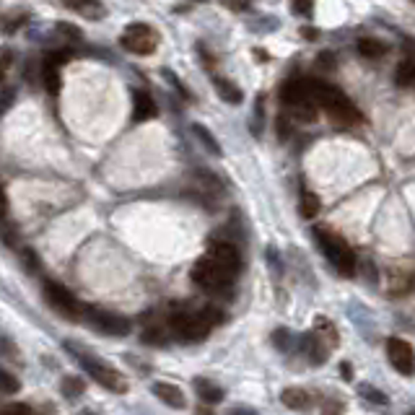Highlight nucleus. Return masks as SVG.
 <instances>
[{
  "mask_svg": "<svg viewBox=\"0 0 415 415\" xmlns=\"http://www.w3.org/2000/svg\"><path fill=\"white\" fill-rule=\"evenodd\" d=\"M19 389H21V384H19V379H16L14 374L0 369V394H16Z\"/></svg>",
  "mask_w": 415,
  "mask_h": 415,
  "instance_id": "bb28decb",
  "label": "nucleus"
},
{
  "mask_svg": "<svg viewBox=\"0 0 415 415\" xmlns=\"http://www.w3.org/2000/svg\"><path fill=\"white\" fill-rule=\"evenodd\" d=\"M14 101H16V88L0 83V115H6L8 109L14 107Z\"/></svg>",
  "mask_w": 415,
  "mask_h": 415,
  "instance_id": "c85d7f7f",
  "label": "nucleus"
},
{
  "mask_svg": "<svg viewBox=\"0 0 415 415\" xmlns=\"http://www.w3.org/2000/svg\"><path fill=\"white\" fill-rule=\"evenodd\" d=\"M19 257H21L24 262H26V267H29L31 275H34V272H39V260H36L34 250H29V247H26V250L19 252Z\"/></svg>",
  "mask_w": 415,
  "mask_h": 415,
  "instance_id": "7c9ffc66",
  "label": "nucleus"
},
{
  "mask_svg": "<svg viewBox=\"0 0 415 415\" xmlns=\"http://www.w3.org/2000/svg\"><path fill=\"white\" fill-rule=\"evenodd\" d=\"M358 394H361L364 400L372 402V405H389V397H386L381 389H376V386H372V384H358Z\"/></svg>",
  "mask_w": 415,
  "mask_h": 415,
  "instance_id": "b1692460",
  "label": "nucleus"
},
{
  "mask_svg": "<svg viewBox=\"0 0 415 415\" xmlns=\"http://www.w3.org/2000/svg\"><path fill=\"white\" fill-rule=\"evenodd\" d=\"M60 83H63V81H60V65H55L52 60L44 58L42 60V86L55 96V93L60 91Z\"/></svg>",
  "mask_w": 415,
  "mask_h": 415,
  "instance_id": "f3484780",
  "label": "nucleus"
},
{
  "mask_svg": "<svg viewBox=\"0 0 415 415\" xmlns=\"http://www.w3.org/2000/svg\"><path fill=\"white\" fill-rule=\"evenodd\" d=\"M65 6L71 8L73 14L88 19V21H99V19L107 16V8H104L101 0H65Z\"/></svg>",
  "mask_w": 415,
  "mask_h": 415,
  "instance_id": "ddd939ff",
  "label": "nucleus"
},
{
  "mask_svg": "<svg viewBox=\"0 0 415 415\" xmlns=\"http://www.w3.org/2000/svg\"><path fill=\"white\" fill-rule=\"evenodd\" d=\"M304 36H307V39H317V31L314 29H304Z\"/></svg>",
  "mask_w": 415,
  "mask_h": 415,
  "instance_id": "ea45409f",
  "label": "nucleus"
},
{
  "mask_svg": "<svg viewBox=\"0 0 415 415\" xmlns=\"http://www.w3.org/2000/svg\"><path fill=\"white\" fill-rule=\"evenodd\" d=\"M193 133L198 135V140H200L203 145H205V150H210L213 156H221V145H218V140H215L210 133L205 130V125H200V122H195L193 125Z\"/></svg>",
  "mask_w": 415,
  "mask_h": 415,
  "instance_id": "5701e85b",
  "label": "nucleus"
},
{
  "mask_svg": "<svg viewBox=\"0 0 415 415\" xmlns=\"http://www.w3.org/2000/svg\"><path fill=\"white\" fill-rule=\"evenodd\" d=\"M44 58L52 60L55 65H65L68 60H73V50H68V47H65V50H52V52H47Z\"/></svg>",
  "mask_w": 415,
  "mask_h": 415,
  "instance_id": "2f4dec72",
  "label": "nucleus"
},
{
  "mask_svg": "<svg viewBox=\"0 0 415 415\" xmlns=\"http://www.w3.org/2000/svg\"><path fill=\"white\" fill-rule=\"evenodd\" d=\"M24 21H29V14L26 11H14V14H8L0 19V31L3 34H14L24 26Z\"/></svg>",
  "mask_w": 415,
  "mask_h": 415,
  "instance_id": "aec40b11",
  "label": "nucleus"
},
{
  "mask_svg": "<svg viewBox=\"0 0 415 415\" xmlns=\"http://www.w3.org/2000/svg\"><path fill=\"white\" fill-rule=\"evenodd\" d=\"M221 309H177L169 314V327L182 343H200L221 322Z\"/></svg>",
  "mask_w": 415,
  "mask_h": 415,
  "instance_id": "f257e3e1",
  "label": "nucleus"
},
{
  "mask_svg": "<svg viewBox=\"0 0 415 415\" xmlns=\"http://www.w3.org/2000/svg\"><path fill=\"white\" fill-rule=\"evenodd\" d=\"M237 267L226 265L218 257H213L208 252L205 257H200L193 267V280L195 286H200L203 291H210V294H221V291H229L237 280Z\"/></svg>",
  "mask_w": 415,
  "mask_h": 415,
  "instance_id": "7ed1b4c3",
  "label": "nucleus"
},
{
  "mask_svg": "<svg viewBox=\"0 0 415 415\" xmlns=\"http://www.w3.org/2000/svg\"><path fill=\"white\" fill-rule=\"evenodd\" d=\"M299 351L309 358V364L322 366L324 361H327V353L332 351V348H329L322 337H319V332H317V329H312V332H304V335H299Z\"/></svg>",
  "mask_w": 415,
  "mask_h": 415,
  "instance_id": "9d476101",
  "label": "nucleus"
},
{
  "mask_svg": "<svg viewBox=\"0 0 415 415\" xmlns=\"http://www.w3.org/2000/svg\"><path fill=\"white\" fill-rule=\"evenodd\" d=\"M386 52V47L379 42V39H372V36H366V39H358V55L366 60H376L381 58Z\"/></svg>",
  "mask_w": 415,
  "mask_h": 415,
  "instance_id": "6ab92c4d",
  "label": "nucleus"
},
{
  "mask_svg": "<svg viewBox=\"0 0 415 415\" xmlns=\"http://www.w3.org/2000/svg\"><path fill=\"white\" fill-rule=\"evenodd\" d=\"M11 65H14V52L3 50V52H0V83L6 81L8 71H11Z\"/></svg>",
  "mask_w": 415,
  "mask_h": 415,
  "instance_id": "473e14b6",
  "label": "nucleus"
},
{
  "mask_svg": "<svg viewBox=\"0 0 415 415\" xmlns=\"http://www.w3.org/2000/svg\"><path fill=\"white\" fill-rule=\"evenodd\" d=\"M343 374H345L343 379H353V376H351V366H348V364H343Z\"/></svg>",
  "mask_w": 415,
  "mask_h": 415,
  "instance_id": "58836bf2",
  "label": "nucleus"
},
{
  "mask_svg": "<svg viewBox=\"0 0 415 415\" xmlns=\"http://www.w3.org/2000/svg\"><path fill=\"white\" fill-rule=\"evenodd\" d=\"M307 86H309V99L314 101V104H319L335 125H356L361 120L358 109L353 107V101L337 86L314 78H307Z\"/></svg>",
  "mask_w": 415,
  "mask_h": 415,
  "instance_id": "f03ea898",
  "label": "nucleus"
},
{
  "mask_svg": "<svg viewBox=\"0 0 415 415\" xmlns=\"http://www.w3.org/2000/svg\"><path fill=\"white\" fill-rule=\"evenodd\" d=\"M319 208H322V203H319V198L314 193H301V213H304V218H314L319 213Z\"/></svg>",
  "mask_w": 415,
  "mask_h": 415,
  "instance_id": "393cba45",
  "label": "nucleus"
},
{
  "mask_svg": "<svg viewBox=\"0 0 415 415\" xmlns=\"http://www.w3.org/2000/svg\"><path fill=\"white\" fill-rule=\"evenodd\" d=\"M394 83L402 88H415V60H405L394 73Z\"/></svg>",
  "mask_w": 415,
  "mask_h": 415,
  "instance_id": "4be33fe9",
  "label": "nucleus"
},
{
  "mask_svg": "<svg viewBox=\"0 0 415 415\" xmlns=\"http://www.w3.org/2000/svg\"><path fill=\"white\" fill-rule=\"evenodd\" d=\"M44 299L58 314H63L65 319H81V312H83V304H81L76 296L58 283V280H44Z\"/></svg>",
  "mask_w": 415,
  "mask_h": 415,
  "instance_id": "6e6552de",
  "label": "nucleus"
},
{
  "mask_svg": "<svg viewBox=\"0 0 415 415\" xmlns=\"http://www.w3.org/2000/svg\"><path fill=\"white\" fill-rule=\"evenodd\" d=\"M153 394H156L164 405H169V408H174V410H182L187 405L185 392H182L177 384H169V381H156V384H153Z\"/></svg>",
  "mask_w": 415,
  "mask_h": 415,
  "instance_id": "f8f14e48",
  "label": "nucleus"
},
{
  "mask_svg": "<svg viewBox=\"0 0 415 415\" xmlns=\"http://www.w3.org/2000/svg\"><path fill=\"white\" fill-rule=\"evenodd\" d=\"M158 42H161L158 31L153 29V26H148V24H140V21L130 24L120 36L122 47H125L128 52H133V55H140V58L153 55V52L158 50Z\"/></svg>",
  "mask_w": 415,
  "mask_h": 415,
  "instance_id": "423d86ee",
  "label": "nucleus"
},
{
  "mask_svg": "<svg viewBox=\"0 0 415 415\" xmlns=\"http://www.w3.org/2000/svg\"><path fill=\"white\" fill-rule=\"evenodd\" d=\"M195 392H198V397H200L203 402H210V405H218V402L223 400V389L218 384H213L210 379H205V376H198V379L193 381Z\"/></svg>",
  "mask_w": 415,
  "mask_h": 415,
  "instance_id": "2eb2a0df",
  "label": "nucleus"
},
{
  "mask_svg": "<svg viewBox=\"0 0 415 415\" xmlns=\"http://www.w3.org/2000/svg\"><path fill=\"white\" fill-rule=\"evenodd\" d=\"M60 386H63V394L68 400H76V397L83 394V381H81L78 376H65Z\"/></svg>",
  "mask_w": 415,
  "mask_h": 415,
  "instance_id": "a878e982",
  "label": "nucleus"
},
{
  "mask_svg": "<svg viewBox=\"0 0 415 415\" xmlns=\"http://www.w3.org/2000/svg\"><path fill=\"white\" fill-rule=\"evenodd\" d=\"M280 400H283V405L291 410H309L312 408V402H314V397H312L307 389H301V386H288V389H283Z\"/></svg>",
  "mask_w": 415,
  "mask_h": 415,
  "instance_id": "4468645a",
  "label": "nucleus"
},
{
  "mask_svg": "<svg viewBox=\"0 0 415 415\" xmlns=\"http://www.w3.org/2000/svg\"><path fill=\"white\" fill-rule=\"evenodd\" d=\"M81 317H83L93 329H99V332H104V335H109V337H125V335H130V329H133L128 317L115 314V312H104V309H96V307H83Z\"/></svg>",
  "mask_w": 415,
  "mask_h": 415,
  "instance_id": "0eeeda50",
  "label": "nucleus"
},
{
  "mask_svg": "<svg viewBox=\"0 0 415 415\" xmlns=\"http://www.w3.org/2000/svg\"><path fill=\"white\" fill-rule=\"evenodd\" d=\"M65 348L73 353V358L78 361L81 366H83V372L91 376L96 384H101L104 389H109V392H128V381H125V376H122L117 369H112L109 364H104V361H99V358H93L91 353L81 351V348H76L73 343H65Z\"/></svg>",
  "mask_w": 415,
  "mask_h": 415,
  "instance_id": "20e7f679",
  "label": "nucleus"
},
{
  "mask_svg": "<svg viewBox=\"0 0 415 415\" xmlns=\"http://www.w3.org/2000/svg\"><path fill=\"white\" fill-rule=\"evenodd\" d=\"M314 329L319 332V337H322V340L329 345V348H335V345L340 343L335 324L329 322V319H324V317H317V319H314Z\"/></svg>",
  "mask_w": 415,
  "mask_h": 415,
  "instance_id": "412c9836",
  "label": "nucleus"
},
{
  "mask_svg": "<svg viewBox=\"0 0 415 415\" xmlns=\"http://www.w3.org/2000/svg\"><path fill=\"white\" fill-rule=\"evenodd\" d=\"M262 104H265V96L260 93V96H257V107H255V115H252V133H255V135H260V133H262V117H265V109H262Z\"/></svg>",
  "mask_w": 415,
  "mask_h": 415,
  "instance_id": "c756f323",
  "label": "nucleus"
},
{
  "mask_svg": "<svg viewBox=\"0 0 415 415\" xmlns=\"http://www.w3.org/2000/svg\"><path fill=\"white\" fill-rule=\"evenodd\" d=\"M164 78H166V81H172V83H174V88H177V91L182 93V96H185V99H190V91H187V88H185V83H182V81H179V78H177V76H174L172 71H164Z\"/></svg>",
  "mask_w": 415,
  "mask_h": 415,
  "instance_id": "72a5a7b5",
  "label": "nucleus"
},
{
  "mask_svg": "<svg viewBox=\"0 0 415 415\" xmlns=\"http://www.w3.org/2000/svg\"><path fill=\"white\" fill-rule=\"evenodd\" d=\"M213 88H215V93H218V96L226 101V104H242V101H244L242 88H239L237 83H231L229 78H218V76H215V78H213Z\"/></svg>",
  "mask_w": 415,
  "mask_h": 415,
  "instance_id": "dca6fc26",
  "label": "nucleus"
},
{
  "mask_svg": "<svg viewBox=\"0 0 415 415\" xmlns=\"http://www.w3.org/2000/svg\"><path fill=\"white\" fill-rule=\"evenodd\" d=\"M314 242L319 244V250L324 252V257L332 262V267L337 272H343V275L356 272V255H353L351 244L345 242L340 234L319 226V229H314Z\"/></svg>",
  "mask_w": 415,
  "mask_h": 415,
  "instance_id": "39448f33",
  "label": "nucleus"
},
{
  "mask_svg": "<svg viewBox=\"0 0 415 415\" xmlns=\"http://www.w3.org/2000/svg\"><path fill=\"white\" fill-rule=\"evenodd\" d=\"M58 31L65 36H71V39H81V31L76 26H71V24H58Z\"/></svg>",
  "mask_w": 415,
  "mask_h": 415,
  "instance_id": "f704fd0d",
  "label": "nucleus"
},
{
  "mask_svg": "<svg viewBox=\"0 0 415 415\" xmlns=\"http://www.w3.org/2000/svg\"><path fill=\"white\" fill-rule=\"evenodd\" d=\"M156 101L150 96L148 91L143 88H135L133 91V122H145V120H153L156 117Z\"/></svg>",
  "mask_w": 415,
  "mask_h": 415,
  "instance_id": "9b49d317",
  "label": "nucleus"
},
{
  "mask_svg": "<svg viewBox=\"0 0 415 415\" xmlns=\"http://www.w3.org/2000/svg\"><path fill=\"white\" fill-rule=\"evenodd\" d=\"M223 6L231 8V11H244L247 8V0H221Z\"/></svg>",
  "mask_w": 415,
  "mask_h": 415,
  "instance_id": "e433bc0d",
  "label": "nucleus"
},
{
  "mask_svg": "<svg viewBox=\"0 0 415 415\" xmlns=\"http://www.w3.org/2000/svg\"><path fill=\"white\" fill-rule=\"evenodd\" d=\"M413 286H415L413 272L397 270V272H392V275H389V291H392V296H405Z\"/></svg>",
  "mask_w": 415,
  "mask_h": 415,
  "instance_id": "a211bd4d",
  "label": "nucleus"
},
{
  "mask_svg": "<svg viewBox=\"0 0 415 415\" xmlns=\"http://www.w3.org/2000/svg\"><path fill=\"white\" fill-rule=\"evenodd\" d=\"M3 413H31V408H29V405L16 402V405H8V408H3Z\"/></svg>",
  "mask_w": 415,
  "mask_h": 415,
  "instance_id": "4c0bfd02",
  "label": "nucleus"
},
{
  "mask_svg": "<svg viewBox=\"0 0 415 415\" xmlns=\"http://www.w3.org/2000/svg\"><path fill=\"white\" fill-rule=\"evenodd\" d=\"M413 3H415V0H413Z\"/></svg>",
  "mask_w": 415,
  "mask_h": 415,
  "instance_id": "a19ab883",
  "label": "nucleus"
},
{
  "mask_svg": "<svg viewBox=\"0 0 415 415\" xmlns=\"http://www.w3.org/2000/svg\"><path fill=\"white\" fill-rule=\"evenodd\" d=\"M8 215V195H6V187L0 182V221Z\"/></svg>",
  "mask_w": 415,
  "mask_h": 415,
  "instance_id": "c9c22d12",
  "label": "nucleus"
},
{
  "mask_svg": "<svg viewBox=\"0 0 415 415\" xmlns=\"http://www.w3.org/2000/svg\"><path fill=\"white\" fill-rule=\"evenodd\" d=\"M386 356H389V364L402 374V376H413L415 372V353L413 345L402 337H389L386 340Z\"/></svg>",
  "mask_w": 415,
  "mask_h": 415,
  "instance_id": "1a4fd4ad",
  "label": "nucleus"
},
{
  "mask_svg": "<svg viewBox=\"0 0 415 415\" xmlns=\"http://www.w3.org/2000/svg\"><path fill=\"white\" fill-rule=\"evenodd\" d=\"M291 11H294V16H301V19H312L314 0H291Z\"/></svg>",
  "mask_w": 415,
  "mask_h": 415,
  "instance_id": "cd10ccee",
  "label": "nucleus"
}]
</instances>
